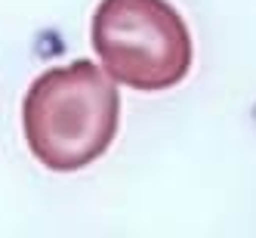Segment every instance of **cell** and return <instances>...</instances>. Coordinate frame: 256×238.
Wrapping results in <instances>:
<instances>
[{
  "label": "cell",
  "instance_id": "2",
  "mask_svg": "<svg viewBox=\"0 0 256 238\" xmlns=\"http://www.w3.org/2000/svg\"><path fill=\"white\" fill-rule=\"evenodd\" d=\"M93 50L114 84L133 90L176 87L192 68V34L167 0H102Z\"/></svg>",
  "mask_w": 256,
  "mask_h": 238
},
{
  "label": "cell",
  "instance_id": "1",
  "mask_svg": "<svg viewBox=\"0 0 256 238\" xmlns=\"http://www.w3.org/2000/svg\"><path fill=\"white\" fill-rule=\"evenodd\" d=\"M118 124V87L90 59L44 71L22 102L28 149L56 173L80 170L102 158L114 142Z\"/></svg>",
  "mask_w": 256,
  "mask_h": 238
}]
</instances>
